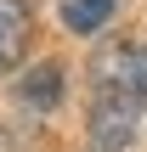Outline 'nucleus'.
<instances>
[{
    "label": "nucleus",
    "mask_w": 147,
    "mask_h": 152,
    "mask_svg": "<svg viewBox=\"0 0 147 152\" xmlns=\"http://www.w3.org/2000/svg\"><path fill=\"white\" fill-rule=\"evenodd\" d=\"M147 113V51L130 39H113L96 51L91 62V107H85V130L96 152H125Z\"/></svg>",
    "instance_id": "nucleus-1"
},
{
    "label": "nucleus",
    "mask_w": 147,
    "mask_h": 152,
    "mask_svg": "<svg viewBox=\"0 0 147 152\" xmlns=\"http://www.w3.org/2000/svg\"><path fill=\"white\" fill-rule=\"evenodd\" d=\"M28 34H34V11H28V0H0V73L23 62Z\"/></svg>",
    "instance_id": "nucleus-2"
},
{
    "label": "nucleus",
    "mask_w": 147,
    "mask_h": 152,
    "mask_svg": "<svg viewBox=\"0 0 147 152\" xmlns=\"http://www.w3.org/2000/svg\"><path fill=\"white\" fill-rule=\"evenodd\" d=\"M17 102L34 107V113H51V107L62 102V62H40V68H28L23 85H17Z\"/></svg>",
    "instance_id": "nucleus-3"
},
{
    "label": "nucleus",
    "mask_w": 147,
    "mask_h": 152,
    "mask_svg": "<svg viewBox=\"0 0 147 152\" xmlns=\"http://www.w3.org/2000/svg\"><path fill=\"white\" fill-rule=\"evenodd\" d=\"M113 6L119 0H62L57 11H62V28L68 34H102L108 17H113Z\"/></svg>",
    "instance_id": "nucleus-4"
}]
</instances>
